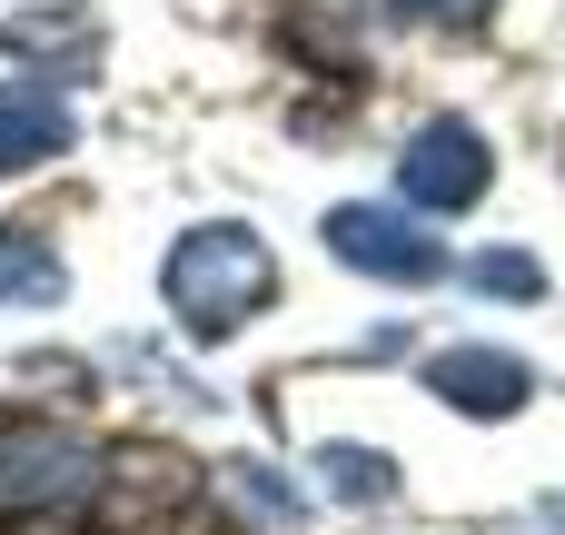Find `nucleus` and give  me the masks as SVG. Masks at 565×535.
<instances>
[{
  "mask_svg": "<svg viewBox=\"0 0 565 535\" xmlns=\"http://www.w3.org/2000/svg\"><path fill=\"white\" fill-rule=\"evenodd\" d=\"M328 238H338L348 268H377V278H437V248H427L407 218H387V208H338Z\"/></svg>",
  "mask_w": 565,
  "mask_h": 535,
  "instance_id": "nucleus-3",
  "label": "nucleus"
},
{
  "mask_svg": "<svg viewBox=\"0 0 565 535\" xmlns=\"http://www.w3.org/2000/svg\"><path fill=\"white\" fill-rule=\"evenodd\" d=\"M50 149H70V99L30 69V79H10V89H0V169L50 159Z\"/></svg>",
  "mask_w": 565,
  "mask_h": 535,
  "instance_id": "nucleus-4",
  "label": "nucleus"
},
{
  "mask_svg": "<svg viewBox=\"0 0 565 535\" xmlns=\"http://www.w3.org/2000/svg\"><path fill=\"white\" fill-rule=\"evenodd\" d=\"M437 387H457L467 407H507V397H516V367H507V357H447Z\"/></svg>",
  "mask_w": 565,
  "mask_h": 535,
  "instance_id": "nucleus-5",
  "label": "nucleus"
},
{
  "mask_svg": "<svg viewBox=\"0 0 565 535\" xmlns=\"http://www.w3.org/2000/svg\"><path fill=\"white\" fill-rule=\"evenodd\" d=\"M169 288H179V308H189L199 328H238V308L268 288V258H258L248 228H199V238L169 258Z\"/></svg>",
  "mask_w": 565,
  "mask_h": 535,
  "instance_id": "nucleus-1",
  "label": "nucleus"
},
{
  "mask_svg": "<svg viewBox=\"0 0 565 535\" xmlns=\"http://www.w3.org/2000/svg\"><path fill=\"white\" fill-rule=\"evenodd\" d=\"M10 40L40 60V50H70V60H89V20H10Z\"/></svg>",
  "mask_w": 565,
  "mask_h": 535,
  "instance_id": "nucleus-6",
  "label": "nucleus"
},
{
  "mask_svg": "<svg viewBox=\"0 0 565 535\" xmlns=\"http://www.w3.org/2000/svg\"><path fill=\"white\" fill-rule=\"evenodd\" d=\"M477 189H487V139H477L467 119H437V129L407 139V199H427V208H467Z\"/></svg>",
  "mask_w": 565,
  "mask_h": 535,
  "instance_id": "nucleus-2",
  "label": "nucleus"
},
{
  "mask_svg": "<svg viewBox=\"0 0 565 535\" xmlns=\"http://www.w3.org/2000/svg\"><path fill=\"white\" fill-rule=\"evenodd\" d=\"M417 10H437V20H487L497 0H417Z\"/></svg>",
  "mask_w": 565,
  "mask_h": 535,
  "instance_id": "nucleus-8",
  "label": "nucleus"
},
{
  "mask_svg": "<svg viewBox=\"0 0 565 535\" xmlns=\"http://www.w3.org/2000/svg\"><path fill=\"white\" fill-rule=\"evenodd\" d=\"M0 288H30V298H50V288H60V268H50L30 238H0Z\"/></svg>",
  "mask_w": 565,
  "mask_h": 535,
  "instance_id": "nucleus-7",
  "label": "nucleus"
}]
</instances>
